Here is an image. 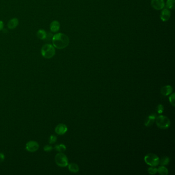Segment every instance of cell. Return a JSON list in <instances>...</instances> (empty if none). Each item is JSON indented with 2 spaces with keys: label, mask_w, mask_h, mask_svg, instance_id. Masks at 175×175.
Masks as SVG:
<instances>
[{
  "label": "cell",
  "mask_w": 175,
  "mask_h": 175,
  "mask_svg": "<svg viewBox=\"0 0 175 175\" xmlns=\"http://www.w3.org/2000/svg\"><path fill=\"white\" fill-rule=\"evenodd\" d=\"M52 45L59 50H62L67 47L69 43V39L66 35L58 33L53 36Z\"/></svg>",
  "instance_id": "obj_1"
},
{
  "label": "cell",
  "mask_w": 175,
  "mask_h": 175,
  "mask_svg": "<svg viewBox=\"0 0 175 175\" xmlns=\"http://www.w3.org/2000/svg\"><path fill=\"white\" fill-rule=\"evenodd\" d=\"M41 54L44 58L51 59L54 56L56 50L54 46L50 44H46L41 48Z\"/></svg>",
  "instance_id": "obj_2"
},
{
  "label": "cell",
  "mask_w": 175,
  "mask_h": 175,
  "mask_svg": "<svg viewBox=\"0 0 175 175\" xmlns=\"http://www.w3.org/2000/svg\"><path fill=\"white\" fill-rule=\"evenodd\" d=\"M156 122L158 128L163 130L168 128L171 124L170 120L169 118L163 115H160L156 117Z\"/></svg>",
  "instance_id": "obj_3"
},
{
  "label": "cell",
  "mask_w": 175,
  "mask_h": 175,
  "mask_svg": "<svg viewBox=\"0 0 175 175\" xmlns=\"http://www.w3.org/2000/svg\"><path fill=\"white\" fill-rule=\"evenodd\" d=\"M144 161L151 167H156L159 164L160 159L154 153H148L144 157Z\"/></svg>",
  "instance_id": "obj_4"
},
{
  "label": "cell",
  "mask_w": 175,
  "mask_h": 175,
  "mask_svg": "<svg viewBox=\"0 0 175 175\" xmlns=\"http://www.w3.org/2000/svg\"><path fill=\"white\" fill-rule=\"evenodd\" d=\"M55 161L58 166L62 167H67L68 165L67 157L63 153H59L56 154L55 157Z\"/></svg>",
  "instance_id": "obj_5"
},
{
  "label": "cell",
  "mask_w": 175,
  "mask_h": 175,
  "mask_svg": "<svg viewBox=\"0 0 175 175\" xmlns=\"http://www.w3.org/2000/svg\"><path fill=\"white\" fill-rule=\"evenodd\" d=\"M39 148V144L35 141H30L26 143V150L29 152H35L38 151Z\"/></svg>",
  "instance_id": "obj_6"
},
{
  "label": "cell",
  "mask_w": 175,
  "mask_h": 175,
  "mask_svg": "<svg viewBox=\"0 0 175 175\" xmlns=\"http://www.w3.org/2000/svg\"><path fill=\"white\" fill-rule=\"evenodd\" d=\"M151 6L156 10H161L165 6L164 0H151Z\"/></svg>",
  "instance_id": "obj_7"
},
{
  "label": "cell",
  "mask_w": 175,
  "mask_h": 175,
  "mask_svg": "<svg viewBox=\"0 0 175 175\" xmlns=\"http://www.w3.org/2000/svg\"><path fill=\"white\" fill-rule=\"evenodd\" d=\"M67 131V127L64 124L61 123L56 126L55 132L59 135H63Z\"/></svg>",
  "instance_id": "obj_8"
},
{
  "label": "cell",
  "mask_w": 175,
  "mask_h": 175,
  "mask_svg": "<svg viewBox=\"0 0 175 175\" xmlns=\"http://www.w3.org/2000/svg\"><path fill=\"white\" fill-rule=\"evenodd\" d=\"M171 12L167 9H164L161 13L160 18L163 22L167 21L171 17Z\"/></svg>",
  "instance_id": "obj_9"
},
{
  "label": "cell",
  "mask_w": 175,
  "mask_h": 175,
  "mask_svg": "<svg viewBox=\"0 0 175 175\" xmlns=\"http://www.w3.org/2000/svg\"><path fill=\"white\" fill-rule=\"evenodd\" d=\"M60 28V24L58 21H52L50 25V29L52 33L58 32Z\"/></svg>",
  "instance_id": "obj_10"
},
{
  "label": "cell",
  "mask_w": 175,
  "mask_h": 175,
  "mask_svg": "<svg viewBox=\"0 0 175 175\" xmlns=\"http://www.w3.org/2000/svg\"><path fill=\"white\" fill-rule=\"evenodd\" d=\"M173 91V87L171 85H166L163 87L161 89V93L162 95L167 96L170 95Z\"/></svg>",
  "instance_id": "obj_11"
},
{
  "label": "cell",
  "mask_w": 175,
  "mask_h": 175,
  "mask_svg": "<svg viewBox=\"0 0 175 175\" xmlns=\"http://www.w3.org/2000/svg\"><path fill=\"white\" fill-rule=\"evenodd\" d=\"M156 117L157 116L156 114H154L149 115V116L147 117V119H146L145 125L146 126H151L153 124L154 121L156 120Z\"/></svg>",
  "instance_id": "obj_12"
},
{
  "label": "cell",
  "mask_w": 175,
  "mask_h": 175,
  "mask_svg": "<svg viewBox=\"0 0 175 175\" xmlns=\"http://www.w3.org/2000/svg\"><path fill=\"white\" fill-rule=\"evenodd\" d=\"M18 24H19V20L15 17L9 20L7 25L9 29H13L17 27Z\"/></svg>",
  "instance_id": "obj_13"
},
{
  "label": "cell",
  "mask_w": 175,
  "mask_h": 175,
  "mask_svg": "<svg viewBox=\"0 0 175 175\" xmlns=\"http://www.w3.org/2000/svg\"><path fill=\"white\" fill-rule=\"evenodd\" d=\"M68 169L71 173H77L79 171V167L78 165L74 163H71L68 165Z\"/></svg>",
  "instance_id": "obj_14"
},
{
  "label": "cell",
  "mask_w": 175,
  "mask_h": 175,
  "mask_svg": "<svg viewBox=\"0 0 175 175\" xmlns=\"http://www.w3.org/2000/svg\"><path fill=\"white\" fill-rule=\"evenodd\" d=\"M37 35L39 39L45 40L47 37V33L44 29H39L37 32Z\"/></svg>",
  "instance_id": "obj_15"
},
{
  "label": "cell",
  "mask_w": 175,
  "mask_h": 175,
  "mask_svg": "<svg viewBox=\"0 0 175 175\" xmlns=\"http://www.w3.org/2000/svg\"><path fill=\"white\" fill-rule=\"evenodd\" d=\"M157 172L161 175H167L169 174L168 169L164 166H161L157 169Z\"/></svg>",
  "instance_id": "obj_16"
},
{
  "label": "cell",
  "mask_w": 175,
  "mask_h": 175,
  "mask_svg": "<svg viewBox=\"0 0 175 175\" xmlns=\"http://www.w3.org/2000/svg\"><path fill=\"white\" fill-rule=\"evenodd\" d=\"M54 149H56V151H59L60 153H62L63 151H65L66 149V147L65 146V145L61 144L56 146L54 147Z\"/></svg>",
  "instance_id": "obj_17"
},
{
  "label": "cell",
  "mask_w": 175,
  "mask_h": 175,
  "mask_svg": "<svg viewBox=\"0 0 175 175\" xmlns=\"http://www.w3.org/2000/svg\"><path fill=\"white\" fill-rule=\"evenodd\" d=\"M169 158L168 157H164L161 159V160H160L159 163L161 165L165 166L169 164Z\"/></svg>",
  "instance_id": "obj_18"
},
{
  "label": "cell",
  "mask_w": 175,
  "mask_h": 175,
  "mask_svg": "<svg viewBox=\"0 0 175 175\" xmlns=\"http://www.w3.org/2000/svg\"><path fill=\"white\" fill-rule=\"evenodd\" d=\"M166 6L167 8L173 9L175 6V0H167L166 3Z\"/></svg>",
  "instance_id": "obj_19"
},
{
  "label": "cell",
  "mask_w": 175,
  "mask_h": 175,
  "mask_svg": "<svg viewBox=\"0 0 175 175\" xmlns=\"http://www.w3.org/2000/svg\"><path fill=\"white\" fill-rule=\"evenodd\" d=\"M148 173L151 175H155L157 173V169L155 167H151L148 169Z\"/></svg>",
  "instance_id": "obj_20"
},
{
  "label": "cell",
  "mask_w": 175,
  "mask_h": 175,
  "mask_svg": "<svg viewBox=\"0 0 175 175\" xmlns=\"http://www.w3.org/2000/svg\"><path fill=\"white\" fill-rule=\"evenodd\" d=\"M56 140H57V138L56 136L51 135L49 138V143L50 144H52L56 142Z\"/></svg>",
  "instance_id": "obj_21"
},
{
  "label": "cell",
  "mask_w": 175,
  "mask_h": 175,
  "mask_svg": "<svg viewBox=\"0 0 175 175\" xmlns=\"http://www.w3.org/2000/svg\"><path fill=\"white\" fill-rule=\"evenodd\" d=\"M169 100L173 106H175V93H173L171 94L170 97L169 98Z\"/></svg>",
  "instance_id": "obj_22"
},
{
  "label": "cell",
  "mask_w": 175,
  "mask_h": 175,
  "mask_svg": "<svg viewBox=\"0 0 175 175\" xmlns=\"http://www.w3.org/2000/svg\"><path fill=\"white\" fill-rule=\"evenodd\" d=\"M163 110H164V107L163 105H162L161 104H159L158 105L157 107V111L159 114H161L162 112H163Z\"/></svg>",
  "instance_id": "obj_23"
},
{
  "label": "cell",
  "mask_w": 175,
  "mask_h": 175,
  "mask_svg": "<svg viewBox=\"0 0 175 175\" xmlns=\"http://www.w3.org/2000/svg\"><path fill=\"white\" fill-rule=\"evenodd\" d=\"M53 149V147L50 146V145H45L44 147V151L46 152H50L52 151V149Z\"/></svg>",
  "instance_id": "obj_24"
},
{
  "label": "cell",
  "mask_w": 175,
  "mask_h": 175,
  "mask_svg": "<svg viewBox=\"0 0 175 175\" xmlns=\"http://www.w3.org/2000/svg\"><path fill=\"white\" fill-rule=\"evenodd\" d=\"M5 159V155L3 153H0V163L2 162Z\"/></svg>",
  "instance_id": "obj_25"
},
{
  "label": "cell",
  "mask_w": 175,
  "mask_h": 175,
  "mask_svg": "<svg viewBox=\"0 0 175 175\" xmlns=\"http://www.w3.org/2000/svg\"><path fill=\"white\" fill-rule=\"evenodd\" d=\"M4 28V23L3 22L0 20V31L3 30Z\"/></svg>",
  "instance_id": "obj_26"
}]
</instances>
